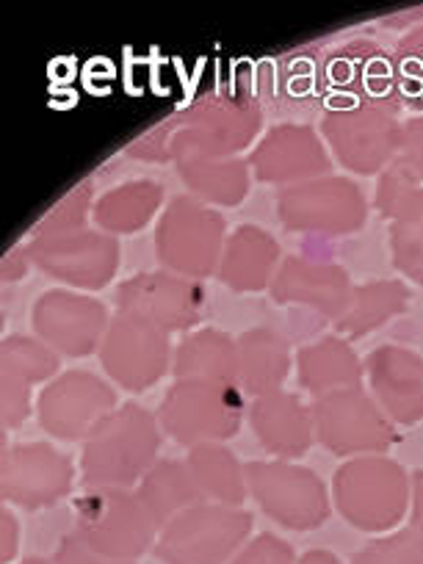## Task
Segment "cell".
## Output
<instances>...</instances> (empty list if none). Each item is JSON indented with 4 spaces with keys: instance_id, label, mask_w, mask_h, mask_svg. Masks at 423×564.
I'll list each match as a JSON object with an SVG mask.
<instances>
[{
    "instance_id": "30bf717a",
    "label": "cell",
    "mask_w": 423,
    "mask_h": 564,
    "mask_svg": "<svg viewBox=\"0 0 423 564\" xmlns=\"http://www.w3.org/2000/svg\"><path fill=\"white\" fill-rule=\"evenodd\" d=\"M247 487L263 514L291 531H313L327 523L329 496L316 470L294 463H249Z\"/></svg>"
},
{
    "instance_id": "5b68a950",
    "label": "cell",
    "mask_w": 423,
    "mask_h": 564,
    "mask_svg": "<svg viewBox=\"0 0 423 564\" xmlns=\"http://www.w3.org/2000/svg\"><path fill=\"white\" fill-rule=\"evenodd\" d=\"M75 536L100 556L130 562L155 547L159 525L135 490L97 487L75 501Z\"/></svg>"
},
{
    "instance_id": "7402d4cb",
    "label": "cell",
    "mask_w": 423,
    "mask_h": 564,
    "mask_svg": "<svg viewBox=\"0 0 423 564\" xmlns=\"http://www.w3.org/2000/svg\"><path fill=\"white\" fill-rule=\"evenodd\" d=\"M373 401L399 426L423 421V357L406 346L384 344L366 360Z\"/></svg>"
},
{
    "instance_id": "484cf974",
    "label": "cell",
    "mask_w": 423,
    "mask_h": 564,
    "mask_svg": "<svg viewBox=\"0 0 423 564\" xmlns=\"http://www.w3.org/2000/svg\"><path fill=\"white\" fill-rule=\"evenodd\" d=\"M296 371H300L302 388L316 395V399L335 393V390L360 388L362 377H366V366L349 346V340L340 338V335L322 338L300 349Z\"/></svg>"
},
{
    "instance_id": "7bdbcfd3",
    "label": "cell",
    "mask_w": 423,
    "mask_h": 564,
    "mask_svg": "<svg viewBox=\"0 0 423 564\" xmlns=\"http://www.w3.org/2000/svg\"><path fill=\"white\" fill-rule=\"evenodd\" d=\"M20 564H56V562H51V558L34 556V558H23V562H20Z\"/></svg>"
},
{
    "instance_id": "83f0119b",
    "label": "cell",
    "mask_w": 423,
    "mask_h": 564,
    "mask_svg": "<svg viewBox=\"0 0 423 564\" xmlns=\"http://www.w3.org/2000/svg\"><path fill=\"white\" fill-rule=\"evenodd\" d=\"M135 496L144 503L150 518L155 520L159 531L166 523H172L177 514L205 501L203 490L194 481L192 468H188V463H181V459H159L148 470V476L135 485Z\"/></svg>"
},
{
    "instance_id": "8d00e7d4",
    "label": "cell",
    "mask_w": 423,
    "mask_h": 564,
    "mask_svg": "<svg viewBox=\"0 0 423 564\" xmlns=\"http://www.w3.org/2000/svg\"><path fill=\"white\" fill-rule=\"evenodd\" d=\"M230 564H296V553L280 536L258 534L236 553Z\"/></svg>"
},
{
    "instance_id": "1f68e13d",
    "label": "cell",
    "mask_w": 423,
    "mask_h": 564,
    "mask_svg": "<svg viewBox=\"0 0 423 564\" xmlns=\"http://www.w3.org/2000/svg\"><path fill=\"white\" fill-rule=\"evenodd\" d=\"M192 197L205 205L236 208L249 192V161L241 159H186L177 161Z\"/></svg>"
},
{
    "instance_id": "e575fe53",
    "label": "cell",
    "mask_w": 423,
    "mask_h": 564,
    "mask_svg": "<svg viewBox=\"0 0 423 564\" xmlns=\"http://www.w3.org/2000/svg\"><path fill=\"white\" fill-rule=\"evenodd\" d=\"M393 69L401 97H423V25L401 36L393 51Z\"/></svg>"
},
{
    "instance_id": "74e56055",
    "label": "cell",
    "mask_w": 423,
    "mask_h": 564,
    "mask_svg": "<svg viewBox=\"0 0 423 564\" xmlns=\"http://www.w3.org/2000/svg\"><path fill=\"white\" fill-rule=\"evenodd\" d=\"M399 161L423 183V117H412L404 122Z\"/></svg>"
},
{
    "instance_id": "cb8c5ba5",
    "label": "cell",
    "mask_w": 423,
    "mask_h": 564,
    "mask_svg": "<svg viewBox=\"0 0 423 564\" xmlns=\"http://www.w3.org/2000/svg\"><path fill=\"white\" fill-rule=\"evenodd\" d=\"M249 423L260 446L282 463L305 457L316 437L311 410L302 404L300 395L285 393V390L258 395L249 404Z\"/></svg>"
},
{
    "instance_id": "f546056e",
    "label": "cell",
    "mask_w": 423,
    "mask_h": 564,
    "mask_svg": "<svg viewBox=\"0 0 423 564\" xmlns=\"http://www.w3.org/2000/svg\"><path fill=\"white\" fill-rule=\"evenodd\" d=\"M175 379H216L238 384V340L221 329H199L175 351Z\"/></svg>"
},
{
    "instance_id": "ab89813d",
    "label": "cell",
    "mask_w": 423,
    "mask_h": 564,
    "mask_svg": "<svg viewBox=\"0 0 423 564\" xmlns=\"http://www.w3.org/2000/svg\"><path fill=\"white\" fill-rule=\"evenodd\" d=\"M0 523H3V547H0V556H3V564H12L20 547V523L9 509L0 512Z\"/></svg>"
},
{
    "instance_id": "f35d334b",
    "label": "cell",
    "mask_w": 423,
    "mask_h": 564,
    "mask_svg": "<svg viewBox=\"0 0 423 564\" xmlns=\"http://www.w3.org/2000/svg\"><path fill=\"white\" fill-rule=\"evenodd\" d=\"M56 564H133V562H117V558L100 556V553L89 551L78 536L69 534L64 536L62 545H58Z\"/></svg>"
},
{
    "instance_id": "8992f818",
    "label": "cell",
    "mask_w": 423,
    "mask_h": 564,
    "mask_svg": "<svg viewBox=\"0 0 423 564\" xmlns=\"http://www.w3.org/2000/svg\"><path fill=\"white\" fill-rule=\"evenodd\" d=\"M252 514L203 501L159 531L155 556L164 564H227L247 545Z\"/></svg>"
},
{
    "instance_id": "d6a6232c",
    "label": "cell",
    "mask_w": 423,
    "mask_h": 564,
    "mask_svg": "<svg viewBox=\"0 0 423 564\" xmlns=\"http://www.w3.org/2000/svg\"><path fill=\"white\" fill-rule=\"evenodd\" d=\"M186 463L192 468L194 481L203 490L205 501L241 509L243 498L249 492L247 470L241 468V463H238L230 448H225L221 443L194 446L188 448Z\"/></svg>"
},
{
    "instance_id": "836d02e7",
    "label": "cell",
    "mask_w": 423,
    "mask_h": 564,
    "mask_svg": "<svg viewBox=\"0 0 423 564\" xmlns=\"http://www.w3.org/2000/svg\"><path fill=\"white\" fill-rule=\"evenodd\" d=\"M351 564H423V534L417 529H404L379 536L357 551Z\"/></svg>"
},
{
    "instance_id": "6da1fadb",
    "label": "cell",
    "mask_w": 423,
    "mask_h": 564,
    "mask_svg": "<svg viewBox=\"0 0 423 564\" xmlns=\"http://www.w3.org/2000/svg\"><path fill=\"white\" fill-rule=\"evenodd\" d=\"M263 124V111L252 95H208L177 117L155 124L128 148L144 161L172 159H238Z\"/></svg>"
},
{
    "instance_id": "f1b7e54d",
    "label": "cell",
    "mask_w": 423,
    "mask_h": 564,
    "mask_svg": "<svg viewBox=\"0 0 423 564\" xmlns=\"http://www.w3.org/2000/svg\"><path fill=\"white\" fill-rule=\"evenodd\" d=\"M410 300V289L401 280H373L366 285H355L349 311L335 322V329L346 340L362 338L388 324L390 318L406 313Z\"/></svg>"
},
{
    "instance_id": "4fadbf2b",
    "label": "cell",
    "mask_w": 423,
    "mask_h": 564,
    "mask_svg": "<svg viewBox=\"0 0 423 564\" xmlns=\"http://www.w3.org/2000/svg\"><path fill=\"white\" fill-rule=\"evenodd\" d=\"M25 252H29L31 265L42 269L47 276L84 291L106 289L119 265V241L102 230L34 238Z\"/></svg>"
},
{
    "instance_id": "4dcf8cb0",
    "label": "cell",
    "mask_w": 423,
    "mask_h": 564,
    "mask_svg": "<svg viewBox=\"0 0 423 564\" xmlns=\"http://www.w3.org/2000/svg\"><path fill=\"white\" fill-rule=\"evenodd\" d=\"M164 203V188L153 181H133L111 188L95 203V225L108 236H130L148 227Z\"/></svg>"
},
{
    "instance_id": "7a4b0ae2",
    "label": "cell",
    "mask_w": 423,
    "mask_h": 564,
    "mask_svg": "<svg viewBox=\"0 0 423 564\" xmlns=\"http://www.w3.org/2000/svg\"><path fill=\"white\" fill-rule=\"evenodd\" d=\"M159 417L141 404H122L108 412L95 430L86 435L80 470L89 490L97 487H130L139 485L159 459L161 432Z\"/></svg>"
},
{
    "instance_id": "5bb4252c",
    "label": "cell",
    "mask_w": 423,
    "mask_h": 564,
    "mask_svg": "<svg viewBox=\"0 0 423 564\" xmlns=\"http://www.w3.org/2000/svg\"><path fill=\"white\" fill-rule=\"evenodd\" d=\"M111 384L89 371H67L51 379L36 401L42 430L58 441H86L97 423L117 410Z\"/></svg>"
},
{
    "instance_id": "e0dca14e",
    "label": "cell",
    "mask_w": 423,
    "mask_h": 564,
    "mask_svg": "<svg viewBox=\"0 0 423 564\" xmlns=\"http://www.w3.org/2000/svg\"><path fill=\"white\" fill-rule=\"evenodd\" d=\"M373 203L390 225L393 265L406 280L423 285V183L401 161H393L379 175Z\"/></svg>"
},
{
    "instance_id": "d6986e66",
    "label": "cell",
    "mask_w": 423,
    "mask_h": 564,
    "mask_svg": "<svg viewBox=\"0 0 423 564\" xmlns=\"http://www.w3.org/2000/svg\"><path fill=\"white\" fill-rule=\"evenodd\" d=\"M73 459L47 443H23L3 452L0 490L20 509H45L73 490Z\"/></svg>"
},
{
    "instance_id": "ba28073f",
    "label": "cell",
    "mask_w": 423,
    "mask_h": 564,
    "mask_svg": "<svg viewBox=\"0 0 423 564\" xmlns=\"http://www.w3.org/2000/svg\"><path fill=\"white\" fill-rule=\"evenodd\" d=\"M322 133L344 170L377 175L399 161L404 124L388 108L333 106L324 113Z\"/></svg>"
},
{
    "instance_id": "3957f363",
    "label": "cell",
    "mask_w": 423,
    "mask_h": 564,
    "mask_svg": "<svg viewBox=\"0 0 423 564\" xmlns=\"http://www.w3.org/2000/svg\"><path fill=\"white\" fill-rule=\"evenodd\" d=\"M333 498L346 523L366 534H382L404 520L412 479L399 463L382 454L355 457L335 470Z\"/></svg>"
},
{
    "instance_id": "4316f807",
    "label": "cell",
    "mask_w": 423,
    "mask_h": 564,
    "mask_svg": "<svg viewBox=\"0 0 423 564\" xmlns=\"http://www.w3.org/2000/svg\"><path fill=\"white\" fill-rule=\"evenodd\" d=\"M291 371V349L280 333L254 327L238 338V384L247 395H269L282 390Z\"/></svg>"
},
{
    "instance_id": "8fae6325",
    "label": "cell",
    "mask_w": 423,
    "mask_h": 564,
    "mask_svg": "<svg viewBox=\"0 0 423 564\" xmlns=\"http://www.w3.org/2000/svg\"><path fill=\"white\" fill-rule=\"evenodd\" d=\"M276 216L291 232L349 236L366 225L368 203L357 183L327 175L282 188L276 197Z\"/></svg>"
},
{
    "instance_id": "603a6c76",
    "label": "cell",
    "mask_w": 423,
    "mask_h": 564,
    "mask_svg": "<svg viewBox=\"0 0 423 564\" xmlns=\"http://www.w3.org/2000/svg\"><path fill=\"white\" fill-rule=\"evenodd\" d=\"M3 357V426L20 430L34 410V388L58 373V355L40 338L9 335L0 346Z\"/></svg>"
},
{
    "instance_id": "ffe728a7",
    "label": "cell",
    "mask_w": 423,
    "mask_h": 564,
    "mask_svg": "<svg viewBox=\"0 0 423 564\" xmlns=\"http://www.w3.org/2000/svg\"><path fill=\"white\" fill-rule=\"evenodd\" d=\"M329 166L333 161L316 130L296 122L274 124L249 155V170L260 183H276L285 188L327 177Z\"/></svg>"
},
{
    "instance_id": "60d3db41",
    "label": "cell",
    "mask_w": 423,
    "mask_h": 564,
    "mask_svg": "<svg viewBox=\"0 0 423 564\" xmlns=\"http://www.w3.org/2000/svg\"><path fill=\"white\" fill-rule=\"evenodd\" d=\"M412 529L423 534V470L412 474Z\"/></svg>"
},
{
    "instance_id": "2e32d148",
    "label": "cell",
    "mask_w": 423,
    "mask_h": 564,
    "mask_svg": "<svg viewBox=\"0 0 423 564\" xmlns=\"http://www.w3.org/2000/svg\"><path fill=\"white\" fill-rule=\"evenodd\" d=\"M102 371L130 393L153 388L170 371V340L133 316H113L100 346Z\"/></svg>"
},
{
    "instance_id": "7c38bea8",
    "label": "cell",
    "mask_w": 423,
    "mask_h": 564,
    "mask_svg": "<svg viewBox=\"0 0 423 564\" xmlns=\"http://www.w3.org/2000/svg\"><path fill=\"white\" fill-rule=\"evenodd\" d=\"M117 311L148 322L164 335L186 333L203 316V289L172 271H144L119 285Z\"/></svg>"
},
{
    "instance_id": "d590c367",
    "label": "cell",
    "mask_w": 423,
    "mask_h": 564,
    "mask_svg": "<svg viewBox=\"0 0 423 564\" xmlns=\"http://www.w3.org/2000/svg\"><path fill=\"white\" fill-rule=\"evenodd\" d=\"M91 192L89 186H80L75 192H69L45 219L36 225L34 238H56V236H69V232H78L86 221V210H89Z\"/></svg>"
},
{
    "instance_id": "b9f144b4",
    "label": "cell",
    "mask_w": 423,
    "mask_h": 564,
    "mask_svg": "<svg viewBox=\"0 0 423 564\" xmlns=\"http://www.w3.org/2000/svg\"><path fill=\"white\" fill-rule=\"evenodd\" d=\"M296 564H340V558L333 551H324V547H313Z\"/></svg>"
},
{
    "instance_id": "9c48e42d",
    "label": "cell",
    "mask_w": 423,
    "mask_h": 564,
    "mask_svg": "<svg viewBox=\"0 0 423 564\" xmlns=\"http://www.w3.org/2000/svg\"><path fill=\"white\" fill-rule=\"evenodd\" d=\"M318 443L338 457H371L393 446V421L362 388L318 395L311 406Z\"/></svg>"
},
{
    "instance_id": "ac0fdd59",
    "label": "cell",
    "mask_w": 423,
    "mask_h": 564,
    "mask_svg": "<svg viewBox=\"0 0 423 564\" xmlns=\"http://www.w3.org/2000/svg\"><path fill=\"white\" fill-rule=\"evenodd\" d=\"M34 333L58 357H86L100 349L108 333V313L95 296L75 291H47L31 313Z\"/></svg>"
},
{
    "instance_id": "277c9868",
    "label": "cell",
    "mask_w": 423,
    "mask_h": 564,
    "mask_svg": "<svg viewBox=\"0 0 423 564\" xmlns=\"http://www.w3.org/2000/svg\"><path fill=\"white\" fill-rule=\"evenodd\" d=\"M241 388L216 379H177L159 410L161 430L186 448L230 441L241 430Z\"/></svg>"
},
{
    "instance_id": "44dd1931",
    "label": "cell",
    "mask_w": 423,
    "mask_h": 564,
    "mask_svg": "<svg viewBox=\"0 0 423 564\" xmlns=\"http://www.w3.org/2000/svg\"><path fill=\"white\" fill-rule=\"evenodd\" d=\"M269 294L276 305L313 307L322 316L338 322L349 311L355 285L344 265L289 254L276 269Z\"/></svg>"
},
{
    "instance_id": "52a82bcc",
    "label": "cell",
    "mask_w": 423,
    "mask_h": 564,
    "mask_svg": "<svg viewBox=\"0 0 423 564\" xmlns=\"http://www.w3.org/2000/svg\"><path fill=\"white\" fill-rule=\"evenodd\" d=\"M155 252L172 274L203 280L219 271L225 219L192 194L172 199L155 227Z\"/></svg>"
},
{
    "instance_id": "d4e9b609",
    "label": "cell",
    "mask_w": 423,
    "mask_h": 564,
    "mask_svg": "<svg viewBox=\"0 0 423 564\" xmlns=\"http://www.w3.org/2000/svg\"><path fill=\"white\" fill-rule=\"evenodd\" d=\"M280 269V247L265 230L241 225L225 241L219 260V280L236 294H254L269 289Z\"/></svg>"
},
{
    "instance_id": "9a60e30c",
    "label": "cell",
    "mask_w": 423,
    "mask_h": 564,
    "mask_svg": "<svg viewBox=\"0 0 423 564\" xmlns=\"http://www.w3.org/2000/svg\"><path fill=\"white\" fill-rule=\"evenodd\" d=\"M322 84L333 95V106H377L393 111L401 97L393 56L373 42H349L329 53L322 67Z\"/></svg>"
}]
</instances>
